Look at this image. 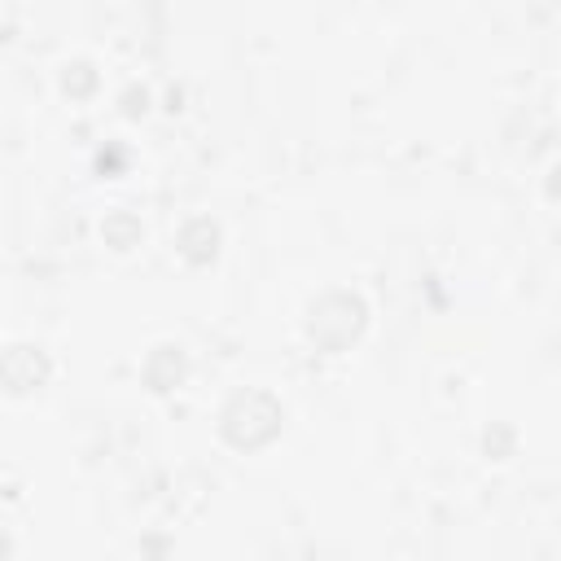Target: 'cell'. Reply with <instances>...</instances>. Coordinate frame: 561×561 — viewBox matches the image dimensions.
I'll return each mask as SVG.
<instances>
[{"label": "cell", "instance_id": "1", "mask_svg": "<svg viewBox=\"0 0 561 561\" xmlns=\"http://www.w3.org/2000/svg\"><path fill=\"white\" fill-rule=\"evenodd\" d=\"M373 333V298L355 280L316 285L298 307V337L316 355H351Z\"/></svg>", "mask_w": 561, "mask_h": 561}, {"label": "cell", "instance_id": "2", "mask_svg": "<svg viewBox=\"0 0 561 561\" xmlns=\"http://www.w3.org/2000/svg\"><path fill=\"white\" fill-rule=\"evenodd\" d=\"M215 443L232 456H263L289 430V399L267 381H237L219 394L215 412Z\"/></svg>", "mask_w": 561, "mask_h": 561}, {"label": "cell", "instance_id": "3", "mask_svg": "<svg viewBox=\"0 0 561 561\" xmlns=\"http://www.w3.org/2000/svg\"><path fill=\"white\" fill-rule=\"evenodd\" d=\"M57 377V359L39 337H4L0 342V399L31 403Z\"/></svg>", "mask_w": 561, "mask_h": 561}, {"label": "cell", "instance_id": "4", "mask_svg": "<svg viewBox=\"0 0 561 561\" xmlns=\"http://www.w3.org/2000/svg\"><path fill=\"white\" fill-rule=\"evenodd\" d=\"M193 368H197V359H193L188 342L175 337V333H162V337L145 342L140 359H136V386H140L149 399L167 403V399H175L180 390H188Z\"/></svg>", "mask_w": 561, "mask_h": 561}, {"label": "cell", "instance_id": "5", "mask_svg": "<svg viewBox=\"0 0 561 561\" xmlns=\"http://www.w3.org/2000/svg\"><path fill=\"white\" fill-rule=\"evenodd\" d=\"M224 245H228V228H224V219L215 215V210H184L180 219H175V228H171V254H175V263L180 267H188V272H210V267H219V259H224Z\"/></svg>", "mask_w": 561, "mask_h": 561}, {"label": "cell", "instance_id": "6", "mask_svg": "<svg viewBox=\"0 0 561 561\" xmlns=\"http://www.w3.org/2000/svg\"><path fill=\"white\" fill-rule=\"evenodd\" d=\"M53 92L66 105H92L105 92V66L88 48H70L53 61Z\"/></svg>", "mask_w": 561, "mask_h": 561}, {"label": "cell", "instance_id": "7", "mask_svg": "<svg viewBox=\"0 0 561 561\" xmlns=\"http://www.w3.org/2000/svg\"><path fill=\"white\" fill-rule=\"evenodd\" d=\"M96 241H101L105 254L131 259V254L145 250L149 224H145V215H140L136 206H105V210L96 215Z\"/></svg>", "mask_w": 561, "mask_h": 561}, {"label": "cell", "instance_id": "8", "mask_svg": "<svg viewBox=\"0 0 561 561\" xmlns=\"http://www.w3.org/2000/svg\"><path fill=\"white\" fill-rule=\"evenodd\" d=\"M131 167H136V145H131L127 136L110 131V136L92 140V149H88V171H92V180L114 184V180L131 175Z\"/></svg>", "mask_w": 561, "mask_h": 561}, {"label": "cell", "instance_id": "9", "mask_svg": "<svg viewBox=\"0 0 561 561\" xmlns=\"http://www.w3.org/2000/svg\"><path fill=\"white\" fill-rule=\"evenodd\" d=\"M153 110H158V83L149 75H127L114 88V114L123 123H145Z\"/></svg>", "mask_w": 561, "mask_h": 561}, {"label": "cell", "instance_id": "10", "mask_svg": "<svg viewBox=\"0 0 561 561\" xmlns=\"http://www.w3.org/2000/svg\"><path fill=\"white\" fill-rule=\"evenodd\" d=\"M517 451H522V430H517V421H508V416L482 421V430H478V456H482L486 465H508Z\"/></svg>", "mask_w": 561, "mask_h": 561}, {"label": "cell", "instance_id": "11", "mask_svg": "<svg viewBox=\"0 0 561 561\" xmlns=\"http://www.w3.org/2000/svg\"><path fill=\"white\" fill-rule=\"evenodd\" d=\"M136 552H140V561H171L175 539H171L167 530H145V535L136 539Z\"/></svg>", "mask_w": 561, "mask_h": 561}, {"label": "cell", "instance_id": "12", "mask_svg": "<svg viewBox=\"0 0 561 561\" xmlns=\"http://www.w3.org/2000/svg\"><path fill=\"white\" fill-rule=\"evenodd\" d=\"M539 193H543V202H548V206H557V202H561V158H557V153H548V158H543Z\"/></svg>", "mask_w": 561, "mask_h": 561}, {"label": "cell", "instance_id": "13", "mask_svg": "<svg viewBox=\"0 0 561 561\" xmlns=\"http://www.w3.org/2000/svg\"><path fill=\"white\" fill-rule=\"evenodd\" d=\"M158 110L162 114H180L184 110V83H162L158 88Z\"/></svg>", "mask_w": 561, "mask_h": 561}, {"label": "cell", "instance_id": "14", "mask_svg": "<svg viewBox=\"0 0 561 561\" xmlns=\"http://www.w3.org/2000/svg\"><path fill=\"white\" fill-rule=\"evenodd\" d=\"M0 561H18V539H13L4 517H0Z\"/></svg>", "mask_w": 561, "mask_h": 561}, {"label": "cell", "instance_id": "15", "mask_svg": "<svg viewBox=\"0 0 561 561\" xmlns=\"http://www.w3.org/2000/svg\"><path fill=\"white\" fill-rule=\"evenodd\" d=\"M13 35H18L13 18H0V48H4V44H13Z\"/></svg>", "mask_w": 561, "mask_h": 561}]
</instances>
